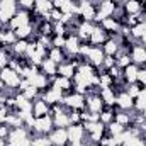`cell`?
I'll use <instances>...</instances> for the list:
<instances>
[{
  "instance_id": "obj_47",
  "label": "cell",
  "mask_w": 146,
  "mask_h": 146,
  "mask_svg": "<svg viewBox=\"0 0 146 146\" xmlns=\"http://www.w3.org/2000/svg\"><path fill=\"white\" fill-rule=\"evenodd\" d=\"M51 146H53V145H51Z\"/></svg>"
},
{
  "instance_id": "obj_42",
  "label": "cell",
  "mask_w": 146,
  "mask_h": 146,
  "mask_svg": "<svg viewBox=\"0 0 146 146\" xmlns=\"http://www.w3.org/2000/svg\"><path fill=\"white\" fill-rule=\"evenodd\" d=\"M112 2H114V3H124L126 0H112Z\"/></svg>"
},
{
  "instance_id": "obj_32",
  "label": "cell",
  "mask_w": 146,
  "mask_h": 146,
  "mask_svg": "<svg viewBox=\"0 0 146 146\" xmlns=\"http://www.w3.org/2000/svg\"><path fill=\"white\" fill-rule=\"evenodd\" d=\"M134 109L141 110V112L146 109V88H143V90L139 92V95L134 99Z\"/></svg>"
},
{
  "instance_id": "obj_22",
  "label": "cell",
  "mask_w": 146,
  "mask_h": 146,
  "mask_svg": "<svg viewBox=\"0 0 146 146\" xmlns=\"http://www.w3.org/2000/svg\"><path fill=\"white\" fill-rule=\"evenodd\" d=\"M53 85H56L63 94L65 92H72V88L75 90V87H73V80L72 78H66V76H60V75H56L54 76V80H53Z\"/></svg>"
},
{
  "instance_id": "obj_8",
  "label": "cell",
  "mask_w": 146,
  "mask_h": 146,
  "mask_svg": "<svg viewBox=\"0 0 146 146\" xmlns=\"http://www.w3.org/2000/svg\"><path fill=\"white\" fill-rule=\"evenodd\" d=\"M122 10L126 15H143L146 12L143 0H126L122 5Z\"/></svg>"
},
{
  "instance_id": "obj_24",
  "label": "cell",
  "mask_w": 146,
  "mask_h": 146,
  "mask_svg": "<svg viewBox=\"0 0 146 146\" xmlns=\"http://www.w3.org/2000/svg\"><path fill=\"white\" fill-rule=\"evenodd\" d=\"M102 49H104L106 54L115 56V54L119 53V41H117L115 37H107V41L102 44Z\"/></svg>"
},
{
  "instance_id": "obj_17",
  "label": "cell",
  "mask_w": 146,
  "mask_h": 146,
  "mask_svg": "<svg viewBox=\"0 0 146 146\" xmlns=\"http://www.w3.org/2000/svg\"><path fill=\"white\" fill-rule=\"evenodd\" d=\"M49 109H51V106H49L46 100H42L41 97L34 99V102H33V115H34V117L48 115V114H49Z\"/></svg>"
},
{
  "instance_id": "obj_27",
  "label": "cell",
  "mask_w": 146,
  "mask_h": 146,
  "mask_svg": "<svg viewBox=\"0 0 146 146\" xmlns=\"http://www.w3.org/2000/svg\"><path fill=\"white\" fill-rule=\"evenodd\" d=\"M114 121L119 122V124H122V126L126 127V126H129V124L133 122V114H129V110H121L119 109V112L114 114Z\"/></svg>"
},
{
  "instance_id": "obj_30",
  "label": "cell",
  "mask_w": 146,
  "mask_h": 146,
  "mask_svg": "<svg viewBox=\"0 0 146 146\" xmlns=\"http://www.w3.org/2000/svg\"><path fill=\"white\" fill-rule=\"evenodd\" d=\"M53 5H54V9H58L63 14H66V12L72 14V7H73L72 0H53Z\"/></svg>"
},
{
  "instance_id": "obj_3",
  "label": "cell",
  "mask_w": 146,
  "mask_h": 146,
  "mask_svg": "<svg viewBox=\"0 0 146 146\" xmlns=\"http://www.w3.org/2000/svg\"><path fill=\"white\" fill-rule=\"evenodd\" d=\"M33 127H34V133H37V134H49L54 127V121H53L51 114L42 115V117H36Z\"/></svg>"
},
{
  "instance_id": "obj_34",
  "label": "cell",
  "mask_w": 146,
  "mask_h": 146,
  "mask_svg": "<svg viewBox=\"0 0 146 146\" xmlns=\"http://www.w3.org/2000/svg\"><path fill=\"white\" fill-rule=\"evenodd\" d=\"M141 90H143V87H141L138 82H136V83H131V85H127V87H126V92H127L133 99H136V97L139 95V92H141Z\"/></svg>"
},
{
  "instance_id": "obj_2",
  "label": "cell",
  "mask_w": 146,
  "mask_h": 146,
  "mask_svg": "<svg viewBox=\"0 0 146 146\" xmlns=\"http://www.w3.org/2000/svg\"><path fill=\"white\" fill-rule=\"evenodd\" d=\"M65 107L72 110H83L85 109V95L83 94H78V92H70L66 97H63V102H61Z\"/></svg>"
},
{
  "instance_id": "obj_41",
  "label": "cell",
  "mask_w": 146,
  "mask_h": 146,
  "mask_svg": "<svg viewBox=\"0 0 146 146\" xmlns=\"http://www.w3.org/2000/svg\"><path fill=\"white\" fill-rule=\"evenodd\" d=\"M0 146H7V141L3 138H0Z\"/></svg>"
},
{
  "instance_id": "obj_43",
  "label": "cell",
  "mask_w": 146,
  "mask_h": 146,
  "mask_svg": "<svg viewBox=\"0 0 146 146\" xmlns=\"http://www.w3.org/2000/svg\"><path fill=\"white\" fill-rule=\"evenodd\" d=\"M3 97H5V95H3V94H2V92H0V104H2V102H3Z\"/></svg>"
},
{
  "instance_id": "obj_25",
  "label": "cell",
  "mask_w": 146,
  "mask_h": 146,
  "mask_svg": "<svg viewBox=\"0 0 146 146\" xmlns=\"http://www.w3.org/2000/svg\"><path fill=\"white\" fill-rule=\"evenodd\" d=\"M48 58L53 60L56 65H61L63 61H66L65 49H61V48H49V49H48Z\"/></svg>"
},
{
  "instance_id": "obj_26",
  "label": "cell",
  "mask_w": 146,
  "mask_h": 146,
  "mask_svg": "<svg viewBox=\"0 0 146 146\" xmlns=\"http://www.w3.org/2000/svg\"><path fill=\"white\" fill-rule=\"evenodd\" d=\"M76 72V66L70 63V61H63L61 65H58V75L60 76H66V78H73V75Z\"/></svg>"
},
{
  "instance_id": "obj_11",
  "label": "cell",
  "mask_w": 146,
  "mask_h": 146,
  "mask_svg": "<svg viewBox=\"0 0 146 146\" xmlns=\"http://www.w3.org/2000/svg\"><path fill=\"white\" fill-rule=\"evenodd\" d=\"M68 131V141L70 143H82L83 141V136H85V129H83V124L78 122V124H70L66 127Z\"/></svg>"
},
{
  "instance_id": "obj_20",
  "label": "cell",
  "mask_w": 146,
  "mask_h": 146,
  "mask_svg": "<svg viewBox=\"0 0 146 146\" xmlns=\"http://www.w3.org/2000/svg\"><path fill=\"white\" fill-rule=\"evenodd\" d=\"M138 72H139V68H138V65H134V63H131L129 66H126V68L122 70V80L126 82V85L136 83V80H138Z\"/></svg>"
},
{
  "instance_id": "obj_31",
  "label": "cell",
  "mask_w": 146,
  "mask_h": 146,
  "mask_svg": "<svg viewBox=\"0 0 146 146\" xmlns=\"http://www.w3.org/2000/svg\"><path fill=\"white\" fill-rule=\"evenodd\" d=\"M31 146H51V141L48 134H37V136H31Z\"/></svg>"
},
{
  "instance_id": "obj_1",
  "label": "cell",
  "mask_w": 146,
  "mask_h": 146,
  "mask_svg": "<svg viewBox=\"0 0 146 146\" xmlns=\"http://www.w3.org/2000/svg\"><path fill=\"white\" fill-rule=\"evenodd\" d=\"M0 78L5 83V87L10 88V90H19V85L22 82L21 75L15 72L14 68H10V66H5V68L0 70Z\"/></svg>"
},
{
  "instance_id": "obj_14",
  "label": "cell",
  "mask_w": 146,
  "mask_h": 146,
  "mask_svg": "<svg viewBox=\"0 0 146 146\" xmlns=\"http://www.w3.org/2000/svg\"><path fill=\"white\" fill-rule=\"evenodd\" d=\"M107 34H114V36H117L119 34V31H121V21H117L115 17H107V19H104L100 24H99Z\"/></svg>"
},
{
  "instance_id": "obj_38",
  "label": "cell",
  "mask_w": 146,
  "mask_h": 146,
  "mask_svg": "<svg viewBox=\"0 0 146 146\" xmlns=\"http://www.w3.org/2000/svg\"><path fill=\"white\" fill-rule=\"evenodd\" d=\"M10 129H12V127H9L7 124H2V126H0V138L7 139V138H9V134H10Z\"/></svg>"
},
{
  "instance_id": "obj_10",
  "label": "cell",
  "mask_w": 146,
  "mask_h": 146,
  "mask_svg": "<svg viewBox=\"0 0 146 146\" xmlns=\"http://www.w3.org/2000/svg\"><path fill=\"white\" fill-rule=\"evenodd\" d=\"M129 56L133 60L134 65H145L146 63V46L143 44H133V48L129 49Z\"/></svg>"
},
{
  "instance_id": "obj_36",
  "label": "cell",
  "mask_w": 146,
  "mask_h": 146,
  "mask_svg": "<svg viewBox=\"0 0 146 146\" xmlns=\"http://www.w3.org/2000/svg\"><path fill=\"white\" fill-rule=\"evenodd\" d=\"M114 65H115V56H109V54H106V58H104V63H102V68L109 70L110 66H114Z\"/></svg>"
},
{
  "instance_id": "obj_37",
  "label": "cell",
  "mask_w": 146,
  "mask_h": 146,
  "mask_svg": "<svg viewBox=\"0 0 146 146\" xmlns=\"http://www.w3.org/2000/svg\"><path fill=\"white\" fill-rule=\"evenodd\" d=\"M143 88H146V68H141L139 72H138V80H136Z\"/></svg>"
},
{
  "instance_id": "obj_12",
  "label": "cell",
  "mask_w": 146,
  "mask_h": 146,
  "mask_svg": "<svg viewBox=\"0 0 146 146\" xmlns=\"http://www.w3.org/2000/svg\"><path fill=\"white\" fill-rule=\"evenodd\" d=\"M115 106L121 110H134V99L124 90V92H119L117 97H115Z\"/></svg>"
},
{
  "instance_id": "obj_5",
  "label": "cell",
  "mask_w": 146,
  "mask_h": 146,
  "mask_svg": "<svg viewBox=\"0 0 146 146\" xmlns=\"http://www.w3.org/2000/svg\"><path fill=\"white\" fill-rule=\"evenodd\" d=\"M26 24H31V10H17V14L10 19V22L7 24L9 26V29H12V31H15L17 27H21V26H26Z\"/></svg>"
},
{
  "instance_id": "obj_13",
  "label": "cell",
  "mask_w": 146,
  "mask_h": 146,
  "mask_svg": "<svg viewBox=\"0 0 146 146\" xmlns=\"http://www.w3.org/2000/svg\"><path fill=\"white\" fill-rule=\"evenodd\" d=\"M82 42H83V41L76 36V33L68 34V36H66V42H65V51H66L68 54H78Z\"/></svg>"
},
{
  "instance_id": "obj_4",
  "label": "cell",
  "mask_w": 146,
  "mask_h": 146,
  "mask_svg": "<svg viewBox=\"0 0 146 146\" xmlns=\"http://www.w3.org/2000/svg\"><path fill=\"white\" fill-rule=\"evenodd\" d=\"M49 141L53 146H68V131L66 127H54L49 134H48Z\"/></svg>"
},
{
  "instance_id": "obj_16",
  "label": "cell",
  "mask_w": 146,
  "mask_h": 146,
  "mask_svg": "<svg viewBox=\"0 0 146 146\" xmlns=\"http://www.w3.org/2000/svg\"><path fill=\"white\" fill-rule=\"evenodd\" d=\"M53 2L51 0H34V12H37L39 15H42L44 19H49V12L53 10Z\"/></svg>"
},
{
  "instance_id": "obj_23",
  "label": "cell",
  "mask_w": 146,
  "mask_h": 146,
  "mask_svg": "<svg viewBox=\"0 0 146 146\" xmlns=\"http://www.w3.org/2000/svg\"><path fill=\"white\" fill-rule=\"evenodd\" d=\"M99 95L102 97V100H104V104H106V106H114V104H115V97H117V92H115V88H112V87L100 88Z\"/></svg>"
},
{
  "instance_id": "obj_7",
  "label": "cell",
  "mask_w": 146,
  "mask_h": 146,
  "mask_svg": "<svg viewBox=\"0 0 146 146\" xmlns=\"http://www.w3.org/2000/svg\"><path fill=\"white\" fill-rule=\"evenodd\" d=\"M104 100H102V97L99 95V92H95V94H88V95H85V109L90 110V112H97V114H100V110L104 109Z\"/></svg>"
},
{
  "instance_id": "obj_9",
  "label": "cell",
  "mask_w": 146,
  "mask_h": 146,
  "mask_svg": "<svg viewBox=\"0 0 146 146\" xmlns=\"http://www.w3.org/2000/svg\"><path fill=\"white\" fill-rule=\"evenodd\" d=\"M104 58H106L104 49H102V48H99V46H92L85 60H87L90 65H94V66L100 68V66H102V63H104Z\"/></svg>"
},
{
  "instance_id": "obj_40",
  "label": "cell",
  "mask_w": 146,
  "mask_h": 146,
  "mask_svg": "<svg viewBox=\"0 0 146 146\" xmlns=\"http://www.w3.org/2000/svg\"><path fill=\"white\" fill-rule=\"evenodd\" d=\"M68 146H87V145L82 141V143H68Z\"/></svg>"
},
{
  "instance_id": "obj_18",
  "label": "cell",
  "mask_w": 146,
  "mask_h": 146,
  "mask_svg": "<svg viewBox=\"0 0 146 146\" xmlns=\"http://www.w3.org/2000/svg\"><path fill=\"white\" fill-rule=\"evenodd\" d=\"M29 85H33V87H36L39 92H44L46 88H48V85H49V76H46L44 73H36L34 76H31L29 80Z\"/></svg>"
},
{
  "instance_id": "obj_46",
  "label": "cell",
  "mask_w": 146,
  "mask_h": 146,
  "mask_svg": "<svg viewBox=\"0 0 146 146\" xmlns=\"http://www.w3.org/2000/svg\"><path fill=\"white\" fill-rule=\"evenodd\" d=\"M88 2H90V0H88Z\"/></svg>"
},
{
  "instance_id": "obj_39",
  "label": "cell",
  "mask_w": 146,
  "mask_h": 146,
  "mask_svg": "<svg viewBox=\"0 0 146 146\" xmlns=\"http://www.w3.org/2000/svg\"><path fill=\"white\" fill-rule=\"evenodd\" d=\"M141 136H143V139L146 141V124L143 126V127H141Z\"/></svg>"
},
{
  "instance_id": "obj_6",
  "label": "cell",
  "mask_w": 146,
  "mask_h": 146,
  "mask_svg": "<svg viewBox=\"0 0 146 146\" xmlns=\"http://www.w3.org/2000/svg\"><path fill=\"white\" fill-rule=\"evenodd\" d=\"M41 99L46 100L49 106H53V104H61V102H63V92H61L56 85L51 83V87H48V88L44 90V94L41 95Z\"/></svg>"
},
{
  "instance_id": "obj_28",
  "label": "cell",
  "mask_w": 146,
  "mask_h": 146,
  "mask_svg": "<svg viewBox=\"0 0 146 146\" xmlns=\"http://www.w3.org/2000/svg\"><path fill=\"white\" fill-rule=\"evenodd\" d=\"M14 33H15V37H17V39H29V37H33V33H34V26H31V24L21 26V27H17Z\"/></svg>"
},
{
  "instance_id": "obj_19",
  "label": "cell",
  "mask_w": 146,
  "mask_h": 146,
  "mask_svg": "<svg viewBox=\"0 0 146 146\" xmlns=\"http://www.w3.org/2000/svg\"><path fill=\"white\" fill-rule=\"evenodd\" d=\"M107 36H109V34H107V33H106V31H104V29H102L99 24H97V26L94 27V33L90 34V39H88V42H90L92 46H99V44L102 46V44L107 41Z\"/></svg>"
},
{
  "instance_id": "obj_29",
  "label": "cell",
  "mask_w": 146,
  "mask_h": 146,
  "mask_svg": "<svg viewBox=\"0 0 146 146\" xmlns=\"http://www.w3.org/2000/svg\"><path fill=\"white\" fill-rule=\"evenodd\" d=\"M27 44L29 41L27 39H17L10 48L14 51V54H19V56H26V51H27Z\"/></svg>"
},
{
  "instance_id": "obj_35",
  "label": "cell",
  "mask_w": 146,
  "mask_h": 146,
  "mask_svg": "<svg viewBox=\"0 0 146 146\" xmlns=\"http://www.w3.org/2000/svg\"><path fill=\"white\" fill-rule=\"evenodd\" d=\"M17 5L22 10H33L34 9V0H17Z\"/></svg>"
},
{
  "instance_id": "obj_21",
  "label": "cell",
  "mask_w": 146,
  "mask_h": 146,
  "mask_svg": "<svg viewBox=\"0 0 146 146\" xmlns=\"http://www.w3.org/2000/svg\"><path fill=\"white\" fill-rule=\"evenodd\" d=\"M39 68H41V73H44V75L49 76V78H54V76L58 75V65H56L53 60H49V58H46V60L39 65Z\"/></svg>"
},
{
  "instance_id": "obj_15",
  "label": "cell",
  "mask_w": 146,
  "mask_h": 146,
  "mask_svg": "<svg viewBox=\"0 0 146 146\" xmlns=\"http://www.w3.org/2000/svg\"><path fill=\"white\" fill-rule=\"evenodd\" d=\"M97 24H94V22H87V21H82L80 22V26L76 27V36L80 37L83 42H88V39H90V34L94 33V27H95Z\"/></svg>"
},
{
  "instance_id": "obj_44",
  "label": "cell",
  "mask_w": 146,
  "mask_h": 146,
  "mask_svg": "<svg viewBox=\"0 0 146 146\" xmlns=\"http://www.w3.org/2000/svg\"><path fill=\"white\" fill-rule=\"evenodd\" d=\"M141 42H143V44L146 46V36H143V37H141Z\"/></svg>"
},
{
  "instance_id": "obj_33",
  "label": "cell",
  "mask_w": 146,
  "mask_h": 146,
  "mask_svg": "<svg viewBox=\"0 0 146 146\" xmlns=\"http://www.w3.org/2000/svg\"><path fill=\"white\" fill-rule=\"evenodd\" d=\"M22 94L26 95V99H29V100H34V99H37L39 97V90H37L36 87H33V85H27L24 90H22Z\"/></svg>"
},
{
  "instance_id": "obj_45",
  "label": "cell",
  "mask_w": 146,
  "mask_h": 146,
  "mask_svg": "<svg viewBox=\"0 0 146 146\" xmlns=\"http://www.w3.org/2000/svg\"><path fill=\"white\" fill-rule=\"evenodd\" d=\"M51 2H53V0H51Z\"/></svg>"
}]
</instances>
